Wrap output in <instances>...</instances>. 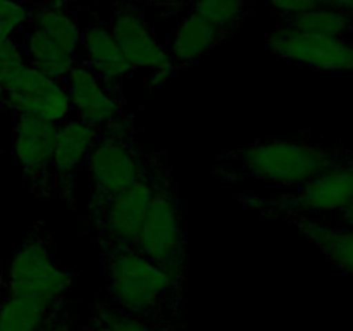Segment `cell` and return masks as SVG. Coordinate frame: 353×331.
Masks as SVG:
<instances>
[{
    "label": "cell",
    "mask_w": 353,
    "mask_h": 331,
    "mask_svg": "<svg viewBox=\"0 0 353 331\" xmlns=\"http://www.w3.org/2000/svg\"><path fill=\"white\" fill-rule=\"evenodd\" d=\"M348 150L323 147L300 138L259 140L217 152L212 174L223 186L259 181L279 188H295L345 162Z\"/></svg>",
    "instance_id": "6da1fadb"
},
{
    "label": "cell",
    "mask_w": 353,
    "mask_h": 331,
    "mask_svg": "<svg viewBox=\"0 0 353 331\" xmlns=\"http://www.w3.org/2000/svg\"><path fill=\"white\" fill-rule=\"evenodd\" d=\"M99 250L107 303L145 323L181 324L188 285L172 279L131 247Z\"/></svg>",
    "instance_id": "7a4b0ae2"
},
{
    "label": "cell",
    "mask_w": 353,
    "mask_h": 331,
    "mask_svg": "<svg viewBox=\"0 0 353 331\" xmlns=\"http://www.w3.org/2000/svg\"><path fill=\"white\" fill-rule=\"evenodd\" d=\"M137 124L124 123L100 131L85 162L88 172V212L124 192L147 172L154 148L134 140Z\"/></svg>",
    "instance_id": "3957f363"
},
{
    "label": "cell",
    "mask_w": 353,
    "mask_h": 331,
    "mask_svg": "<svg viewBox=\"0 0 353 331\" xmlns=\"http://www.w3.org/2000/svg\"><path fill=\"white\" fill-rule=\"evenodd\" d=\"M171 171L164 150L152 152L147 172L99 209L86 212V234L97 247H131L137 241L157 188Z\"/></svg>",
    "instance_id": "277c9868"
},
{
    "label": "cell",
    "mask_w": 353,
    "mask_h": 331,
    "mask_svg": "<svg viewBox=\"0 0 353 331\" xmlns=\"http://www.w3.org/2000/svg\"><path fill=\"white\" fill-rule=\"evenodd\" d=\"M133 248L172 279L188 285L185 205L172 171L164 176L157 188Z\"/></svg>",
    "instance_id": "5b68a950"
},
{
    "label": "cell",
    "mask_w": 353,
    "mask_h": 331,
    "mask_svg": "<svg viewBox=\"0 0 353 331\" xmlns=\"http://www.w3.org/2000/svg\"><path fill=\"white\" fill-rule=\"evenodd\" d=\"M74 281V271L59 264L52 252L50 233L38 223L24 233L10 261L6 295L55 302L65 299Z\"/></svg>",
    "instance_id": "8992f818"
},
{
    "label": "cell",
    "mask_w": 353,
    "mask_h": 331,
    "mask_svg": "<svg viewBox=\"0 0 353 331\" xmlns=\"http://www.w3.org/2000/svg\"><path fill=\"white\" fill-rule=\"evenodd\" d=\"M234 199L245 210L268 219L279 221L292 214L323 216L341 212L353 200V168L347 161L326 169L295 190L279 197L236 193Z\"/></svg>",
    "instance_id": "52a82bcc"
},
{
    "label": "cell",
    "mask_w": 353,
    "mask_h": 331,
    "mask_svg": "<svg viewBox=\"0 0 353 331\" xmlns=\"http://www.w3.org/2000/svg\"><path fill=\"white\" fill-rule=\"evenodd\" d=\"M269 54L312 71L331 74H353V41L347 37L307 33L279 24L265 34Z\"/></svg>",
    "instance_id": "ba28073f"
},
{
    "label": "cell",
    "mask_w": 353,
    "mask_h": 331,
    "mask_svg": "<svg viewBox=\"0 0 353 331\" xmlns=\"http://www.w3.org/2000/svg\"><path fill=\"white\" fill-rule=\"evenodd\" d=\"M0 109L57 124L69 119L72 112L64 85L41 74L28 62L21 64L0 86Z\"/></svg>",
    "instance_id": "9c48e42d"
},
{
    "label": "cell",
    "mask_w": 353,
    "mask_h": 331,
    "mask_svg": "<svg viewBox=\"0 0 353 331\" xmlns=\"http://www.w3.org/2000/svg\"><path fill=\"white\" fill-rule=\"evenodd\" d=\"M57 123L26 114H12V150L24 186L37 199H54L52 155Z\"/></svg>",
    "instance_id": "30bf717a"
},
{
    "label": "cell",
    "mask_w": 353,
    "mask_h": 331,
    "mask_svg": "<svg viewBox=\"0 0 353 331\" xmlns=\"http://www.w3.org/2000/svg\"><path fill=\"white\" fill-rule=\"evenodd\" d=\"M62 85L68 92L74 117L95 130L103 131L134 121L128 109L124 90L105 85L83 61H78Z\"/></svg>",
    "instance_id": "8fae6325"
},
{
    "label": "cell",
    "mask_w": 353,
    "mask_h": 331,
    "mask_svg": "<svg viewBox=\"0 0 353 331\" xmlns=\"http://www.w3.org/2000/svg\"><path fill=\"white\" fill-rule=\"evenodd\" d=\"M100 131L78 117H69L57 124L52 155L54 199H61L71 209L78 207V174L85 166L90 150Z\"/></svg>",
    "instance_id": "7c38bea8"
},
{
    "label": "cell",
    "mask_w": 353,
    "mask_h": 331,
    "mask_svg": "<svg viewBox=\"0 0 353 331\" xmlns=\"http://www.w3.org/2000/svg\"><path fill=\"white\" fill-rule=\"evenodd\" d=\"M109 28L121 52L134 71L137 69H150V72L168 71L174 78L176 72L171 54L159 43L140 10L134 9L133 6L117 3L114 7Z\"/></svg>",
    "instance_id": "4fadbf2b"
},
{
    "label": "cell",
    "mask_w": 353,
    "mask_h": 331,
    "mask_svg": "<svg viewBox=\"0 0 353 331\" xmlns=\"http://www.w3.org/2000/svg\"><path fill=\"white\" fill-rule=\"evenodd\" d=\"M279 221L302 231L307 240L312 241L324 254L334 271L353 279V228L338 226L330 223L323 216H305V214H292Z\"/></svg>",
    "instance_id": "5bb4252c"
},
{
    "label": "cell",
    "mask_w": 353,
    "mask_h": 331,
    "mask_svg": "<svg viewBox=\"0 0 353 331\" xmlns=\"http://www.w3.org/2000/svg\"><path fill=\"white\" fill-rule=\"evenodd\" d=\"M81 59L105 85L123 90V81L134 72L128 59L121 52L112 31L105 24H90L81 33Z\"/></svg>",
    "instance_id": "9a60e30c"
},
{
    "label": "cell",
    "mask_w": 353,
    "mask_h": 331,
    "mask_svg": "<svg viewBox=\"0 0 353 331\" xmlns=\"http://www.w3.org/2000/svg\"><path fill=\"white\" fill-rule=\"evenodd\" d=\"M226 37L228 34L223 30L207 23L196 14L192 12L190 16H186L179 23L178 30L172 37L171 52H169L176 74H179L186 68L195 64L203 55L209 54Z\"/></svg>",
    "instance_id": "2e32d148"
},
{
    "label": "cell",
    "mask_w": 353,
    "mask_h": 331,
    "mask_svg": "<svg viewBox=\"0 0 353 331\" xmlns=\"http://www.w3.org/2000/svg\"><path fill=\"white\" fill-rule=\"evenodd\" d=\"M19 43L24 61L31 68L38 69L41 74L48 76L55 81L64 83V79L79 61L78 57L71 55L65 48H62L61 45L37 30H31Z\"/></svg>",
    "instance_id": "e0dca14e"
},
{
    "label": "cell",
    "mask_w": 353,
    "mask_h": 331,
    "mask_svg": "<svg viewBox=\"0 0 353 331\" xmlns=\"http://www.w3.org/2000/svg\"><path fill=\"white\" fill-rule=\"evenodd\" d=\"M30 21L33 30L43 33L45 37L65 48L69 54L78 57L83 30H79L78 21L69 12L64 0H50L43 3L31 12Z\"/></svg>",
    "instance_id": "ac0fdd59"
},
{
    "label": "cell",
    "mask_w": 353,
    "mask_h": 331,
    "mask_svg": "<svg viewBox=\"0 0 353 331\" xmlns=\"http://www.w3.org/2000/svg\"><path fill=\"white\" fill-rule=\"evenodd\" d=\"M68 299L37 300L21 297H3L0 309V331H38Z\"/></svg>",
    "instance_id": "d6986e66"
},
{
    "label": "cell",
    "mask_w": 353,
    "mask_h": 331,
    "mask_svg": "<svg viewBox=\"0 0 353 331\" xmlns=\"http://www.w3.org/2000/svg\"><path fill=\"white\" fill-rule=\"evenodd\" d=\"M281 24L307 31V33L348 37L353 31V14L338 7L317 3L305 12L283 19Z\"/></svg>",
    "instance_id": "ffe728a7"
},
{
    "label": "cell",
    "mask_w": 353,
    "mask_h": 331,
    "mask_svg": "<svg viewBox=\"0 0 353 331\" xmlns=\"http://www.w3.org/2000/svg\"><path fill=\"white\" fill-rule=\"evenodd\" d=\"M79 331H188L181 324H150L133 319L107 302L92 303L85 323H79Z\"/></svg>",
    "instance_id": "44dd1931"
},
{
    "label": "cell",
    "mask_w": 353,
    "mask_h": 331,
    "mask_svg": "<svg viewBox=\"0 0 353 331\" xmlns=\"http://www.w3.org/2000/svg\"><path fill=\"white\" fill-rule=\"evenodd\" d=\"M192 12L230 34L247 16V0H196Z\"/></svg>",
    "instance_id": "7402d4cb"
},
{
    "label": "cell",
    "mask_w": 353,
    "mask_h": 331,
    "mask_svg": "<svg viewBox=\"0 0 353 331\" xmlns=\"http://www.w3.org/2000/svg\"><path fill=\"white\" fill-rule=\"evenodd\" d=\"M31 10L17 0H0V24L10 31H19L30 21Z\"/></svg>",
    "instance_id": "603a6c76"
},
{
    "label": "cell",
    "mask_w": 353,
    "mask_h": 331,
    "mask_svg": "<svg viewBox=\"0 0 353 331\" xmlns=\"http://www.w3.org/2000/svg\"><path fill=\"white\" fill-rule=\"evenodd\" d=\"M45 331H79V321L69 309V302L55 310L54 316L47 321Z\"/></svg>",
    "instance_id": "cb8c5ba5"
},
{
    "label": "cell",
    "mask_w": 353,
    "mask_h": 331,
    "mask_svg": "<svg viewBox=\"0 0 353 331\" xmlns=\"http://www.w3.org/2000/svg\"><path fill=\"white\" fill-rule=\"evenodd\" d=\"M264 2L272 10H276L283 19H288V17L305 12V10L317 6V0H264Z\"/></svg>",
    "instance_id": "d4e9b609"
},
{
    "label": "cell",
    "mask_w": 353,
    "mask_h": 331,
    "mask_svg": "<svg viewBox=\"0 0 353 331\" xmlns=\"http://www.w3.org/2000/svg\"><path fill=\"white\" fill-rule=\"evenodd\" d=\"M340 214H341V221H343V226L353 228V200L347 207H345L343 210H341Z\"/></svg>",
    "instance_id": "484cf974"
},
{
    "label": "cell",
    "mask_w": 353,
    "mask_h": 331,
    "mask_svg": "<svg viewBox=\"0 0 353 331\" xmlns=\"http://www.w3.org/2000/svg\"><path fill=\"white\" fill-rule=\"evenodd\" d=\"M317 3H323V6H333L338 9H345L348 7V0H317Z\"/></svg>",
    "instance_id": "4316f807"
},
{
    "label": "cell",
    "mask_w": 353,
    "mask_h": 331,
    "mask_svg": "<svg viewBox=\"0 0 353 331\" xmlns=\"http://www.w3.org/2000/svg\"><path fill=\"white\" fill-rule=\"evenodd\" d=\"M3 297H6V272H3L2 262H0V309H2Z\"/></svg>",
    "instance_id": "83f0119b"
},
{
    "label": "cell",
    "mask_w": 353,
    "mask_h": 331,
    "mask_svg": "<svg viewBox=\"0 0 353 331\" xmlns=\"http://www.w3.org/2000/svg\"><path fill=\"white\" fill-rule=\"evenodd\" d=\"M159 3H164V6H178L183 0H157Z\"/></svg>",
    "instance_id": "f1b7e54d"
},
{
    "label": "cell",
    "mask_w": 353,
    "mask_h": 331,
    "mask_svg": "<svg viewBox=\"0 0 353 331\" xmlns=\"http://www.w3.org/2000/svg\"><path fill=\"white\" fill-rule=\"evenodd\" d=\"M347 162L353 168V152H348L347 154Z\"/></svg>",
    "instance_id": "f546056e"
},
{
    "label": "cell",
    "mask_w": 353,
    "mask_h": 331,
    "mask_svg": "<svg viewBox=\"0 0 353 331\" xmlns=\"http://www.w3.org/2000/svg\"><path fill=\"white\" fill-rule=\"evenodd\" d=\"M348 12L353 14V0H348V7H347Z\"/></svg>",
    "instance_id": "4dcf8cb0"
},
{
    "label": "cell",
    "mask_w": 353,
    "mask_h": 331,
    "mask_svg": "<svg viewBox=\"0 0 353 331\" xmlns=\"http://www.w3.org/2000/svg\"><path fill=\"white\" fill-rule=\"evenodd\" d=\"M52 316H54V314H52ZM45 326H47V323H45V324H43V326H41V328H40V330H38V331H45Z\"/></svg>",
    "instance_id": "1f68e13d"
},
{
    "label": "cell",
    "mask_w": 353,
    "mask_h": 331,
    "mask_svg": "<svg viewBox=\"0 0 353 331\" xmlns=\"http://www.w3.org/2000/svg\"><path fill=\"white\" fill-rule=\"evenodd\" d=\"M0 154H2V147H0Z\"/></svg>",
    "instance_id": "d6a6232c"
}]
</instances>
